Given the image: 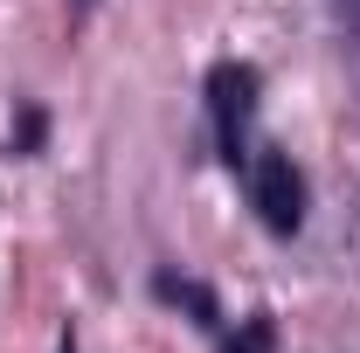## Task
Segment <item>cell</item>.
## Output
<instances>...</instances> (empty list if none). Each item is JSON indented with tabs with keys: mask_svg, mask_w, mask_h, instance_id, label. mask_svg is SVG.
<instances>
[{
	"mask_svg": "<svg viewBox=\"0 0 360 353\" xmlns=\"http://www.w3.org/2000/svg\"><path fill=\"white\" fill-rule=\"evenodd\" d=\"M250 208L264 215L270 236H298L305 229V174L291 167V153H250Z\"/></svg>",
	"mask_w": 360,
	"mask_h": 353,
	"instance_id": "1",
	"label": "cell"
},
{
	"mask_svg": "<svg viewBox=\"0 0 360 353\" xmlns=\"http://www.w3.org/2000/svg\"><path fill=\"white\" fill-rule=\"evenodd\" d=\"M208 111H215V139H222V160H229V167H250L257 70H250V63H215V77H208Z\"/></svg>",
	"mask_w": 360,
	"mask_h": 353,
	"instance_id": "2",
	"label": "cell"
},
{
	"mask_svg": "<svg viewBox=\"0 0 360 353\" xmlns=\"http://www.w3.org/2000/svg\"><path fill=\"white\" fill-rule=\"evenodd\" d=\"M160 298H174V305H187L201 326H222V312H215V298L201 291V284H187V277H160Z\"/></svg>",
	"mask_w": 360,
	"mask_h": 353,
	"instance_id": "3",
	"label": "cell"
},
{
	"mask_svg": "<svg viewBox=\"0 0 360 353\" xmlns=\"http://www.w3.org/2000/svg\"><path fill=\"white\" fill-rule=\"evenodd\" d=\"M270 340H277V333H270V319L257 312V319H243V333L229 340V353H270Z\"/></svg>",
	"mask_w": 360,
	"mask_h": 353,
	"instance_id": "4",
	"label": "cell"
},
{
	"mask_svg": "<svg viewBox=\"0 0 360 353\" xmlns=\"http://www.w3.org/2000/svg\"><path fill=\"white\" fill-rule=\"evenodd\" d=\"M333 7H340V14H347V21L360 28V0H333Z\"/></svg>",
	"mask_w": 360,
	"mask_h": 353,
	"instance_id": "5",
	"label": "cell"
}]
</instances>
